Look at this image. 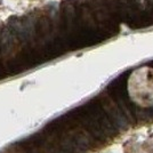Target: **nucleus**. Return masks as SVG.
<instances>
[{"instance_id":"obj_1","label":"nucleus","mask_w":153,"mask_h":153,"mask_svg":"<svg viewBox=\"0 0 153 153\" xmlns=\"http://www.w3.org/2000/svg\"><path fill=\"white\" fill-rule=\"evenodd\" d=\"M127 91L140 108H153V68L143 65L135 69L127 80Z\"/></svg>"}]
</instances>
